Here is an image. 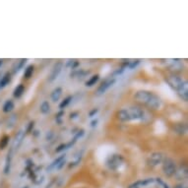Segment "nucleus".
Instances as JSON below:
<instances>
[{
    "label": "nucleus",
    "instance_id": "obj_1",
    "mask_svg": "<svg viewBox=\"0 0 188 188\" xmlns=\"http://www.w3.org/2000/svg\"><path fill=\"white\" fill-rule=\"evenodd\" d=\"M114 151V148L110 145H103L101 146L100 148L98 149L97 153H96V157L98 161L100 162H105V160L108 157V155L111 154V153Z\"/></svg>",
    "mask_w": 188,
    "mask_h": 188
},
{
    "label": "nucleus",
    "instance_id": "obj_2",
    "mask_svg": "<svg viewBox=\"0 0 188 188\" xmlns=\"http://www.w3.org/2000/svg\"><path fill=\"white\" fill-rule=\"evenodd\" d=\"M156 127H159V133H162V132H164V131H165V129H166L165 125L162 124V123L161 121L157 122V124H156Z\"/></svg>",
    "mask_w": 188,
    "mask_h": 188
},
{
    "label": "nucleus",
    "instance_id": "obj_3",
    "mask_svg": "<svg viewBox=\"0 0 188 188\" xmlns=\"http://www.w3.org/2000/svg\"><path fill=\"white\" fill-rule=\"evenodd\" d=\"M32 72H33V67H29L28 70H27V73H26V76H28V78H29V76L31 75Z\"/></svg>",
    "mask_w": 188,
    "mask_h": 188
}]
</instances>
